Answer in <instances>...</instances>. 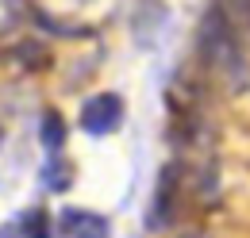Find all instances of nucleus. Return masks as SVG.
Masks as SVG:
<instances>
[{
  "instance_id": "nucleus-1",
  "label": "nucleus",
  "mask_w": 250,
  "mask_h": 238,
  "mask_svg": "<svg viewBox=\"0 0 250 238\" xmlns=\"http://www.w3.org/2000/svg\"><path fill=\"white\" fill-rule=\"evenodd\" d=\"M120 116H124L120 96L100 92V96H93V100H85V108H81V127H85L89 135H108V131L120 127Z\"/></svg>"
},
{
  "instance_id": "nucleus-2",
  "label": "nucleus",
  "mask_w": 250,
  "mask_h": 238,
  "mask_svg": "<svg viewBox=\"0 0 250 238\" xmlns=\"http://www.w3.org/2000/svg\"><path fill=\"white\" fill-rule=\"evenodd\" d=\"M58 238H108V219L96 211L65 208L58 219Z\"/></svg>"
},
{
  "instance_id": "nucleus-3",
  "label": "nucleus",
  "mask_w": 250,
  "mask_h": 238,
  "mask_svg": "<svg viewBox=\"0 0 250 238\" xmlns=\"http://www.w3.org/2000/svg\"><path fill=\"white\" fill-rule=\"evenodd\" d=\"M62 142H65V123H62V116H58V112H46V116H42V146L50 150V154H58Z\"/></svg>"
},
{
  "instance_id": "nucleus-4",
  "label": "nucleus",
  "mask_w": 250,
  "mask_h": 238,
  "mask_svg": "<svg viewBox=\"0 0 250 238\" xmlns=\"http://www.w3.org/2000/svg\"><path fill=\"white\" fill-rule=\"evenodd\" d=\"M169 188H173V169H166L158 180V196H154V211H150V227H162L169 215Z\"/></svg>"
},
{
  "instance_id": "nucleus-5",
  "label": "nucleus",
  "mask_w": 250,
  "mask_h": 238,
  "mask_svg": "<svg viewBox=\"0 0 250 238\" xmlns=\"http://www.w3.org/2000/svg\"><path fill=\"white\" fill-rule=\"evenodd\" d=\"M23 235L27 238H50V219H46V211H31V215L23 219Z\"/></svg>"
}]
</instances>
